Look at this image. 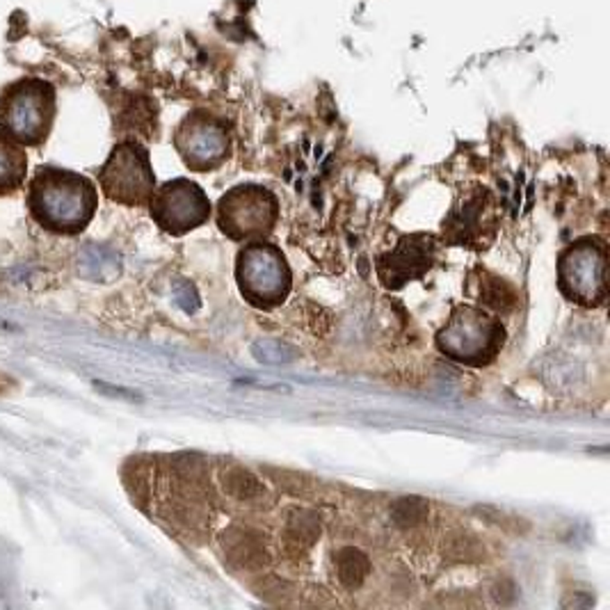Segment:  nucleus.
Returning <instances> with one entry per match:
<instances>
[{
  "label": "nucleus",
  "instance_id": "obj_1",
  "mask_svg": "<svg viewBox=\"0 0 610 610\" xmlns=\"http://www.w3.org/2000/svg\"><path fill=\"white\" fill-rule=\"evenodd\" d=\"M97 188L90 178L57 168H41L30 184L28 203L37 222L57 234H78L97 210Z\"/></svg>",
  "mask_w": 610,
  "mask_h": 610
},
{
  "label": "nucleus",
  "instance_id": "obj_2",
  "mask_svg": "<svg viewBox=\"0 0 610 610\" xmlns=\"http://www.w3.org/2000/svg\"><path fill=\"white\" fill-rule=\"evenodd\" d=\"M505 343V327L480 306H455L446 325L439 330V350L467 366H487Z\"/></svg>",
  "mask_w": 610,
  "mask_h": 610
},
{
  "label": "nucleus",
  "instance_id": "obj_3",
  "mask_svg": "<svg viewBox=\"0 0 610 610\" xmlns=\"http://www.w3.org/2000/svg\"><path fill=\"white\" fill-rule=\"evenodd\" d=\"M56 119V90L39 78L12 82L0 94V128L21 144H41Z\"/></svg>",
  "mask_w": 610,
  "mask_h": 610
},
{
  "label": "nucleus",
  "instance_id": "obj_4",
  "mask_svg": "<svg viewBox=\"0 0 610 610\" xmlns=\"http://www.w3.org/2000/svg\"><path fill=\"white\" fill-rule=\"evenodd\" d=\"M236 279L243 297L256 309H275L288 297L290 268L279 247L254 240L243 247L236 265Z\"/></svg>",
  "mask_w": 610,
  "mask_h": 610
},
{
  "label": "nucleus",
  "instance_id": "obj_5",
  "mask_svg": "<svg viewBox=\"0 0 610 610\" xmlns=\"http://www.w3.org/2000/svg\"><path fill=\"white\" fill-rule=\"evenodd\" d=\"M608 247L604 238L588 236L571 243L558 259V284L567 300L580 306H604L608 297L606 279Z\"/></svg>",
  "mask_w": 610,
  "mask_h": 610
},
{
  "label": "nucleus",
  "instance_id": "obj_6",
  "mask_svg": "<svg viewBox=\"0 0 610 610\" xmlns=\"http://www.w3.org/2000/svg\"><path fill=\"white\" fill-rule=\"evenodd\" d=\"M279 218V202L268 188L236 185L218 203V227L231 240H261L272 234Z\"/></svg>",
  "mask_w": 610,
  "mask_h": 610
},
{
  "label": "nucleus",
  "instance_id": "obj_7",
  "mask_svg": "<svg viewBox=\"0 0 610 610\" xmlns=\"http://www.w3.org/2000/svg\"><path fill=\"white\" fill-rule=\"evenodd\" d=\"M99 181L112 202L124 206H147L156 190L149 151L133 140L117 144L99 172Z\"/></svg>",
  "mask_w": 610,
  "mask_h": 610
},
{
  "label": "nucleus",
  "instance_id": "obj_8",
  "mask_svg": "<svg viewBox=\"0 0 610 610\" xmlns=\"http://www.w3.org/2000/svg\"><path fill=\"white\" fill-rule=\"evenodd\" d=\"M174 147L185 168L193 172H210L229 158V128L209 110H193L178 124L174 133Z\"/></svg>",
  "mask_w": 610,
  "mask_h": 610
},
{
  "label": "nucleus",
  "instance_id": "obj_9",
  "mask_svg": "<svg viewBox=\"0 0 610 610\" xmlns=\"http://www.w3.org/2000/svg\"><path fill=\"white\" fill-rule=\"evenodd\" d=\"M149 209L160 229L172 236H184L209 222L213 206L206 193L190 178H174L153 190Z\"/></svg>",
  "mask_w": 610,
  "mask_h": 610
},
{
  "label": "nucleus",
  "instance_id": "obj_10",
  "mask_svg": "<svg viewBox=\"0 0 610 610\" xmlns=\"http://www.w3.org/2000/svg\"><path fill=\"white\" fill-rule=\"evenodd\" d=\"M499 227V203L487 188H476L443 219V240L483 250L492 243Z\"/></svg>",
  "mask_w": 610,
  "mask_h": 610
},
{
  "label": "nucleus",
  "instance_id": "obj_11",
  "mask_svg": "<svg viewBox=\"0 0 610 610\" xmlns=\"http://www.w3.org/2000/svg\"><path fill=\"white\" fill-rule=\"evenodd\" d=\"M437 256V238L430 234L402 236L387 254L377 256V277L387 288H402L407 281L421 279L433 268Z\"/></svg>",
  "mask_w": 610,
  "mask_h": 610
},
{
  "label": "nucleus",
  "instance_id": "obj_12",
  "mask_svg": "<svg viewBox=\"0 0 610 610\" xmlns=\"http://www.w3.org/2000/svg\"><path fill=\"white\" fill-rule=\"evenodd\" d=\"M476 275L480 277L478 281L468 279L473 281L471 296L476 297V302H480L485 309L496 311V314H508V311H512V306L517 305V296H514V290L510 288L503 279L489 275L485 270H476Z\"/></svg>",
  "mask_w": 610,
  "mask_h": 610
},
{
  "label": "nucleus",
  "instance_id": "obj_13",
  "mask_svg": "<svg viewBox=\"0 0 610 610\" xmlns=\"http://www.w3.org/2000/svg\"><path fill=\"white\" fill-rule=\"evenodd\" d=\"M26 151L10 138L5 131L0 133V193H12L21 185L23 176H26Z\"/></svg>",
  "mask_w": 610,
  "mask_h": 610
},
{
  "label": "nucleus",
  "instance_id": "obj_14",
  "mask_svg": "<svg viewBox=\"0 0 610 610\" xmlns=\"http://www.w3.org/2000/svg\"><path fill=\"white\" fill-rule=\"evenodd\" d=\"M364 558V555L359 554V551H343L341 554V579L346 580L348 585H357V579H364V574H366V570H357V563Z\"/></svg>",
  "mask_w": 610,
  "mask_h": 610
}]
</instances>
